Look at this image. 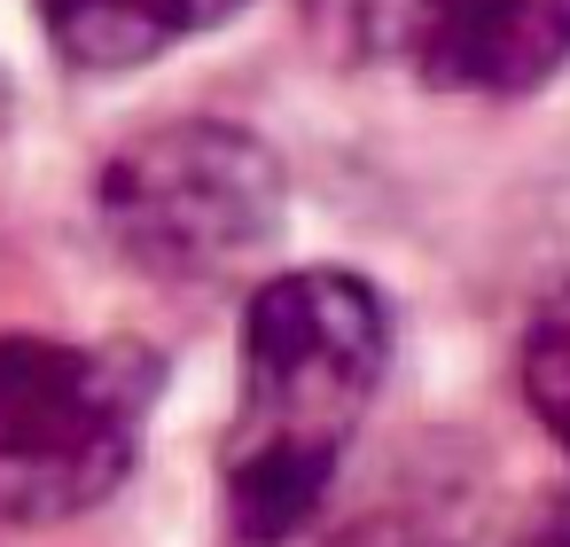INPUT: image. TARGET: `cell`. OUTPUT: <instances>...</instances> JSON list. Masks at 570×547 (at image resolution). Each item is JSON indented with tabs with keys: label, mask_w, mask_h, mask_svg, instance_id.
Segmentation results:
<instances>
[{
	"label": "cell",
	"mask_w": 570,
	"mask_h": 547,
	"mask_svg": "<svg viewBox=\"0 0 570 547\" xmlns=\"http://www.w3.org/2000/svg\"><path fill=\"white\" fill-rule=\"evenodd\" d=\"M391 313L360 274L297 266L258 282L243 321V391L227 430V508L243 539H289L336 485L375 407Z\"/></svg>",
	"instance_id": "1"
},
{
	"label": "cell",
	"mask_w": 570,
	"mask_h": 547,
	"mask_svg": "<svg viewBox=\"0 0 570 547\" xmlns=\"http://www.w3.org/2000/svg\"><path fill=\"white\" fill-rule=\"evenodd\" d=\"M157 368L126 344L0 336V516L63 524L102 508L141 446Z\"/></svg>",
	"instance_id": "2"
},
{
	"label": "cell",
	"mask_w": 570,
	"mask_h": 547,
	"mask_svg": "<svg viewBox=\"0 0 570 547\" xmlns=\"http://www.w3.org/2000/svg\"><path fill=\"white\" fill-rule=\"evenodd\" d=\"M102 227L157 282H227L282 235V165L227 118H173L102 165Z\"/></svg>",
	"instance_id": "3"
},
{
	"label": "cell",
	"mask_w": 570,
	"mask_h": 547,
	"mask_svg": "<svg viewBox=\"0 0 570 547\" xmlns=\"http://www.w3.org/2000/svg\"><path fill=\"white\" fill-rule=\"evenodd\" d=\"M406 64L461 95H531L570 64V0H430Z\"/></svg>",
	"instance_id": "4"
},
{
	"label": "cell",
	"mask_w": 570,
	"mask_h": 547,
	"mask_svg": "<svg viewBox=\"0 0 570 547\" xmlns=\"http://www.w3.org/2000/svg\"><path fill=\"white\" fill-rule=\"evenodd\" d=\"M243 0H40L48 40L71 71H134L212 25H227Z\"/></svg>",
	"instance_id": "5"
},
{
	"label": "cell",
	"mask_w": 570,
	"mask_h": 547,
	"mask_svg": "<svg viewBox=\"0 0 570 547\" xmlns=\"http://www.w3.org/2000/svg\"><path fill=\"white\" fill-rule=\"evenodd\" d=\"M515 383H523L531 414L547 422V438L570 453V282L531 305L523 344H515Z\"/></svg>",
	"instance_id": "6"
},
{
	"label": "cell",
	"mask_w": 570,
	"mask_h": 547,
	"mask_svg": "<svg viewBox=\"0 0 570 547\" xmlns=\"http://www.w3.org/2000/svg\"><path fill=\"white\" fill-rule=\"evenodd\" d=\"M297 9L321 32V48H336L352 64H391V56H414L430 0H297Z\"/></svg>",
	"instance_id": "7"
},
{
	"label": "cell",
	"mask_w": 570,
	"mask_h": 547,
	"mask_svg": "<svg viewBox=\"0 0 570 547\" xmlns=\"http://www.w3.org/2000/svg\"><path fill=\"white\" fill-rule=\"evenodd\" d=\"M508 547H570V492L539 500V508L515 524V539H508Z\"/></svg>",
	"instance_id": "8"
},
{
	"label": "cell",
	"mask_w": 570,
	"mask_h": 547,
	"mask_svg": "<svg viewBox=\"0 0 570 547\" xmlns=\"http://www.w3.org/2000/svg\"><path fill=\"white\" fill-rule=\"evenodd\" d=\"M328 547H438L422 524H399V516H367V524H352V531H336Z\"/></svg>",
	"instance_id": "9"
},
{
	"label": "cell",
	"mask_w": 570,
	"mask_h": 547,
	"mask_svg": "<svg viewBox=\"0 0 570 547\" xmlns=\"http://www.w3.org/2000/svg\"><path fill=\"white\" fill-rule=\"evenodd\" d=\"M0 110H9V87H0Z\"/></svg>",
	"instance_id": "10"
}]
</instances>
